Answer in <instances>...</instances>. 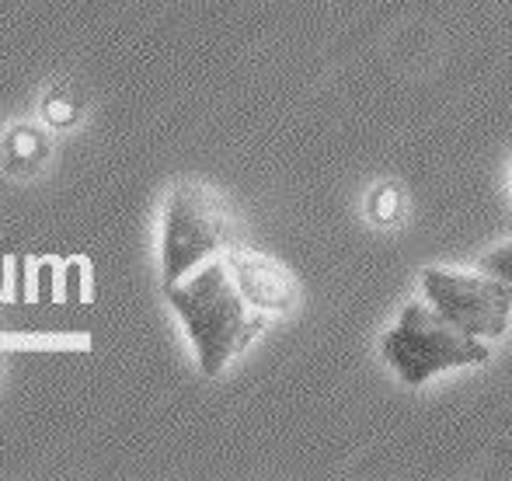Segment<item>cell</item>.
I'll return each instance as SVG.
<instances>
[{
    "label": "cell",
    "mask_w": 512,
    "mask_h": 481,
    "mask_svg": "<svg viewBox=\"0 0 512 481\" xmlns=\"http://www.w3.org/2000/svg\"><path fill=\"white\" fill-rule=\"evenodd\" d=\"M164 297L196 349L203 377H220L269 328V314L255 311L244 300L223 255L206 262L192 276L164 286Z\"/></svg>",
    "instance_id": "cell-1"
},
{
    "label": "cell",
    "mask_w": 512,
    "mask_h": 481,
    "mask_svg": "<svg viewBox=\"0 0 512 481\" xmlns=\"http://www.w3.org/2000/svg\"><path fill=\"white\" fill-rule=\"evenodd\" d=\"M488 356H492V346L485 339H474L471 332L453 325L425 297L408 300L398 321L380 339V360L408 387L429 384L439 373L481 366L488 363Z\"/></svg>",
    "instance_id": "cell-2"
},
{
    "label": "cell",
    "mask_w": 512,
    "mask_h": 481,
    "mask_svg": "<svg viewBox=\"0 0 512 481\" xmlns=\"http://www.w3.org/2000/svg\"><path fill=\"white\" fill-rule=\"evenodd\" d=\"M237 241V220L220 192L199 182L171 185L161 210V279L164 286L192 276L227 255Z\"/></svg>",
    "instance_id": "cell-3"
},
{
    "label": "cell",
    "mask_w": 512,
    "mask_h": 481,
    "mask_svg": "<svg viewBox=\"0 0 512 481\" xmlns=\"http://www.w3.org/2000/svg\"><path fill=\"white\" fill-rule=\"evenodd\" d=\"M422 297L443 311L453 325L474 339L495 342L509 332L512 321V283L488 269H457V265H429L422 269Z\"/></svg>",
    "instance_id": "cell-4"
},
{
    "label": "cell",
    "mask_w": 512,
    "mask_h": 481,
    "mask_svg": "<svg viewBox=\"0 0 512 481\" xmlns=\"http://www.w3.org/2000/svg\"><path fill=\"white\" fill-rule=\"evenodd\" d=\"M230 276H234L237 290L244 293L255 311L262 314H290L293 307L300 304V279L293 276V269L279 258L265 255L258 248H244V244H234V248L223 255Z\"/></svg>",
    "instance_id": "cell-5"
},
{
    "label": "cell",
    "mask_w": 512,
    "mask_h": 481,
    "mask_svg": "<svg viewBox=\"0 0 512 481\" xmlns=\"http://www.w3.org/2000/svg\"><path fill=\"white\" fill-rule=\"evenodd\" d=\"M49 157H53V129L46 122H11L0 136V164L7 175L32 178L46 171Z\"/></svg>",
    "instance_id": "cell-6"
},
{
    "label": "cell",
    "mask_w": 512,
    "mask_h": 481,
    "mask_svg": "<svg viewBox=\"0 0 512 481\" xmlns=\"http://www.w3.org/2000/svg\"><path fill=\"white\" fill-rule=\"evenodd\" d=\"M84 109H88V98L77 81H53L39 98V119L53 133H67V129L81 126Z\"/></svg>",
    "instance_id": "cell-7"
},
{
    "label": "cell",
    "mask_w": 512,
    "mask_h": 481,
    "mask_svg": "<svg viewBox=\"0 0 512 481\" xmlns=\"http://www.w3.org/2000/svg\"><path fill=\"white\" fill-rule=\"evenodd\" d=\"M401 213H405V192L394 182H380L377 189L366 199V217L377 227H394L401 224Z\"/></svg>",
    "instance_id": "cell-8"
},
{
    "label": "cell",
    "mask_w": 512,
    "mask_h": 481,
    "mask_svg": "<svg viewBox=\"0 0 512 481\" xmlns=\"http://www.w3.org/2000/svg\"><path fill=\"white\" fill-rule=\"evenodd\" d=\"M478 265L495 272L499 279H506V283H512V241H502V244H495L492 251H485Z\"/></svg>",
    "instance_id": "cell-9"
},
{
    "label": "cell",
    "mask_w": 512,
    "mask_h": 481,
    "mask_svg": "<svg viewBox=\"0 0 512 481\" xmlns=\"http://www.w3.org/2000/svg\"><path fill=\"white\" fill-rule=\"evenodd\" d=\"M0 377H4V356H0Z\"/></svg>",
    "instance_id": "cell-10"
},
{
    "label": "cell",
    "mask_w": 512,
    "mask_h": 481,
    "mask_svg": "<svg viewBox=\"0 0 512 481\" xmlns=\"http://www.w3.org/2000/svg\"><path fill=\"white\" fill-rule=\"evenodd\" d=\"M509 171H512V164H509Z\"/></svg>",
    "instance_id": "cell-11"
}]
</instances>
